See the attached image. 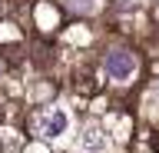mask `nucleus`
<instances>
[{"mask_svg": "<svg viewBox=\"0 0 159 153\" xmlns=\"http://www.w3.org/2000/svg\"><path fill=\"white\" fill-rule=\"evenodd\" d=\"M70 7H73V10H80V13H89L93 10V7H96V3H93V0H66Z\"/></svg>", "mask_w": 159, "mask_h": 153, "instance_id": "nucleus-4", "label": "nucleus"}, {"mask_svg": "<svg viewBox=\"0 0 159 153\" xmlns=\"http://www.w3.org/2000/svg\"><path fill=\"white\" fill-rule=\"evenodd\" d=\"M133 70H136V57L129 50H109L106 53V73L113 80H126V77H133Z\"/></svg>", "mask_w": 159, "mask_h": 153, "instance_id": "nucleus-2", "label": "nucleus"}, {"mask_svg": "<svg viewBox=\"0 0 159 153\" xmlns=\"http://www.w3.org/2000/svg\"><path fill=\"white\" fill-rule=\"evenodd\" d=\"M83 146H86L89 153H96L106 146V136H103V130L99 127H86V133H83Z\"/></svg>", "mask_w": 159, "mask_h": 153, "instance_id": "nucleus-3", "label": "nucleus"}, {"mask_svg": "<svg viewBox=\"0 0 159 153\" xmlns=\"http://www.w3.org/2000/svg\"><path fill=\"white\" fill-rule=\"evenodd\" d=\"M70 127V117L60 107H50V110H43L37 117V133L43 136V140H57V136H63Z\"/></svg>", "mask_w": 159, "mask_h": 153, "instance_id": "nucleus-1", "label": "nucleus"}]
</instances>
